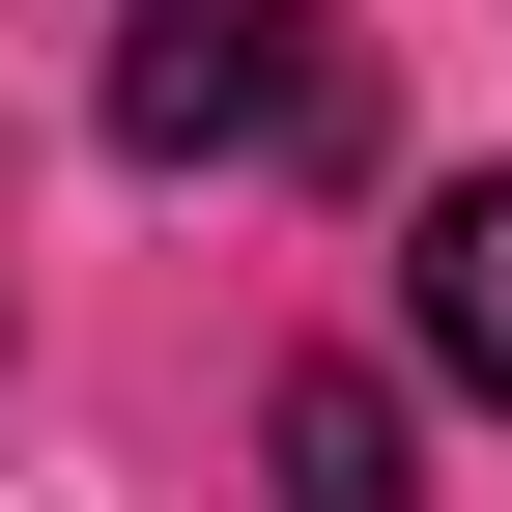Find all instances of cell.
I'll list each match as a JSON object with an SVG mask.
<instances>
[{"instance_id": "7a4b0ae2", "label": "cell", "mask_w": 512, "mask_h": 512, "mask_svg": "<svg viewBox=\"0 0 512 512\" xmlns=\"http://www.w3.org/2000/svg\"><path fill=\"white\" fill-rule=\"evenodd\" d=\"M256 484H285V512H427V427H399V370H285Z\"/></svg>"}, {"instance_id": "3957f363", "label": "cell", "mask_w": 512, "mask_h": 512, "mask_svg": "<svg viewBox=\"0 0 512 512\" xmlns=\"http://www.w3.org/2000/svg\"><path fill=\"white\" fill-rule=\"evenodd\" d=\"M427 370H456V399H512V171H456V200H427Z\"/></svg>"}, {"instance_id": "6da1fadb", "label": "cell", "mask_w": 512, "mask_h": 512, "mask_svg": "<svg viewBox=\"0 0 512 512\" xmlns=\"http://www.w3.org/2000/svg\"><path fill=\"white\" fill-rule=\"evenodd\" d=\"M114 143L143 171H285V143H342V57L285 0H171V29H114Z\"/></svg>"}]
</instances>
